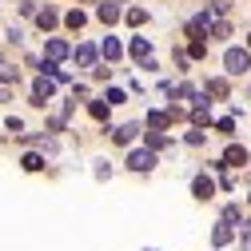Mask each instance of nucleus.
<instances>
[{
	"mask_svg": "<svg viewBox=\"0 0 251 251\" xmlns=\"http://www.w3.org/2000/svg\"><path fill=\"white\" fill-rule=\"evenodd\" d=\"M247 64H251V52H247V48H227V56H224V68H227L231 76L247 72Z\"/></svg>",
	"mask_w": 251,
	"mask_h": 251,
	"instance_id": "f257e3e1",
	"label": "nucleus"
},
{
	"mask_svg": "<svg viewBox=\"0 0 251 251\" xmlns=\"http://www.w3.org/2000/svg\"><path fill=\"white\" fill-rule=\"evenodd\" d=\"M52 92H56V80H52V76H36V84H32V104H48Z\"/></svg>",
	"mask_w": 251,
	"mask_h": 251,
	"instance_id": "f03ea898",
	"label": "nucleus"
},
{
	"mask_svg": "<svg viewBox=\"0 0 251 251\" xmlns=\"http://www.w3.org/2000/svg\"><path fill=\"white\" fill-rule=\"evenodd\" d=\"M128 168H132V172H151V168H155V155H151L148 148H136V151L128 155Z\"/></svg>",
	"mask_w": 251,
	"mask_h": 251,
	"instance_id": "7ed1b4c3",
	"label": "nucleus"
},
{
	"mask_svg": "<svg viewBox=\"0 0 251 251\" xmlns=\"http://www.w3.org/2000/svg\"><path fill=\"white\" fill-rule=\"evenodd\" d=\"M231 239H235L231 224H227V219H219V224H215V231H211V243H215V247H227Z\"/></svg>",
	"mask_w": 251,
	"mask_h": 251,
	"instance_id": "20e7f679",
	"label": "nucleus"
},
{
	"mask_svg": "<svg viewBox=\"0 0 251 251\" xmlns=\"http://www.w3.org/2000/svg\"><path fill=\"white\" fill-rule=\"evenodd\" d=\"M192 192H196V200H211V196H215V183H211V176H196Z\"/></svg>",
	"mask_w": 251,
	"mask_h": 251,
	"instance_id": "39448f33",
	"label": "nucleus"
},
{
	"mask_svg": "<svg viewBox=\"0 0 251 251\" xmlns=\"http://www.w3.org/2000/svg\"><path fill=\"white\" fill-rule=\"evenodd\" d=\"M192 124H196V128H207V124H211V112H207V100H203V96H196V112H192Z\"/></svg>",
	"mask_w": 251,
	"mask_h": 251,
	"instance_id": "423d86ee",
	"label": "nucleus"
},
{
	"mask_svg": "<svg viewBox=\"0 0 251 251\" xmlns=\"http://www.w3.org/2000/svg\"><path fill=\"white\" fill-rule=\"evenodd\" d=\"M56 20H60V16H56V8H40V12H36V28H40V32H52Z\"/></svg>",
	"mask_w": 251,
	"mask_h": 251,
	"instance_id": "0eeeda50",
	"label": "nucleus"
},
{
	"mask_svg": "<svg viewBox=\"0 0 251 251\" xmlns=\"http://www.w3.org/2000/svg\"><path fill=\"white\" fill-rule=\"evenodd\" d=\"M44 52H48V60H64V56H68V44L60 40V36H52V40L44 44Z\"/></svg>",
	"mask_w": 251,
	"mask_h": 251,
	"instance_id": "6e6552de",
	"label": "nucleus"
},
{
	"mask_svg": "<svg viewBox=\"0 0 251 251\" xmlns=\"http://www.w3.org/2000/svg\"><path fill=\"white\" fill-rule=\"evenodd\" d=\"M136 136H140L136 124H124V128H116V132H112V140H116V144H132Z\"/></svg>",
	"mask_w": 251,
	"mask_h": 251,
	"instance_id": "1a4fd4ad",
	"label": "nucleus"
},
{
	"mask_svg": "<svg viewBox=\"0 0 251 251\" xmlns=\"http://www.w3.org/2000/svg\"><path fill=\"white\" fill-rule=\"evenodd\" d=\"M168 124H172V116H168V112H148V128H151V132H164Z\"/></svg>",
	"mask_w": 251,
	"mask_h": 251,
	"instance_id": "9d476101",
	"label": "nucleus"
},
{
	"mask_svg": "<svg viewBox=\"0 0 251 251\" xmlns=\"http://www.w3.org/2000/svg\"><path fill=\"white\" fill-rule=\"evenodd\" d=\"M96 16H100V20H104V24H116V20H120V8H116V4H112V0H104V4H100V8H96Z\"/></svg>",
	"mask_w": 251,
	"mask_h": 251,
	"instance_id": "9b49d317",
	"label": "nucleus"
},
{
	"mask_svg": "<svg viewBox=\"0 0 251 251\" xmlns=\"http://www.w3.org/2000/svg\"><path fill=\"white\" fill-rule=\"evenodd\" d=\"M224 164H247V148H239V144H231V148L224 151Z\"/></svg>",
	"mask_w": 251,
	"mask_h": 251,
	"instance_id": "f8f14e48",
	"label": "nucleus"
},
{
	"mask_svg": "<svg viewBox=\"0 0 251 251\" xmlns=\"http://www.w3.org/2000/svg\"><path fill=\"white\" fill-rule=\"evenodd\" d=\"M76 60H80L84 68H92V64H96V48H92V44H80V48H76Z\"/></svg>",
	"mask_w": 251,
	"mask_h": 251,
	"instance_id": "ddd939ff",
	"label": "nucleus"
},
{
	"mask_svg": "<svg viewBox=\"0 0 251 251\" xmlns=\"http://www.w3.org/2000/svg\"><path fill=\"white\" fill-rule=\"evenodd\" d=\"M64 24H68V28H72V32H80V28H84V24H88V16H84V12H80V8H72V12H68V16H64Z\"/></svg>",
	"mask_w": 251,
	"mask_h": 251,
	"instance_id": "4468645a",
	"label": "nucleus"
},
{
	"mask_svg": "<svg viewBox=\"0 0 251 251\" xmlns=\"http://www.w3.org/2000/svg\"><path fill=\"white\" fill-rule=\"evenodd\" d=\"M100 52H104V60H120V52H124V48H120V40H112V36H108V40L100 44Z\"/></svg>",
	"mask_w": 251,
	"mask_h": 251,
	"instance_id": "2eb2a0df",
	"label": "nucleus"
},
{
	"mask_svg": "<svg viewBox=\"0 0 251 251\" xmlns=\"http://www.w3.org/2000/svg\"><path fill=\"white\" fill-rule=\"evenodd\" d=\"M132 56H136V60H148V56H151V44H148L144 36H136V40H132Z\"/></svg>",
	"mask_w": 251,
	"mask_h": 251,
	"instance_id": "dca6fc26",
	"label": "nucleus"
},
{
	"mask_svg": "<svg viewBox=\"0 0 251 251\" xmlns=\"http://www.w3.org/2000/svg\"><path fill=\"white\" fill-rule=\"evenodd\" d=\"M144 144H148V151H160V148H168V136H164V132H148Z\"/></svg>",
	"mask_w": 251,
	"mask_h": 251,
	"instance_id": "f3484780",
	"label": "nucleus"
},
{
	"mask_svg": "<svg viewBox=\"0 0 251 251\" xmlns=\"http://www.w3.org/2000/svg\"><path fill=\"white\" fill-rule=\"evenodd\" d=\"M108 108H112V104H104V100H92V104H88L92 120H108Z\"/></svg>",
	"mask_w": 251,
	"mask_h": 251,
	"instance_id": "a211bd4d",
	"label": "nucleus"
},
{
	"mask_svg": "<svg viewBox=\"0 0 251 251\" xmlns=\"http://www.w3.org/2000/svg\"><path fill=\"white\" fill-rule=\"evenodd\" d=\"M207 96H219V100H224V96H227V80H207Z\"/></svg>",
	"mask_w": 251,
	"mask_h": 251,
	"instance_id": "6ab92c4d",
	"label": "nucleus"
},
{
	"mask_svg": "<svg viewBox=\"0 0 251 251\" xmlns=\"http://www.w3.org/2000/svg\"><path fill=\"white\" fill-rule=\"evenodd\" d=\"M40 168H44V155L28 151V155H24V172H40Z\"/></svg>",
	"mask_w": 251,
	"mask_h": 251,
	"instance_id": "aec40b11",
	"label": "nucleus"
},
{
	"mask_svg": "<svg viewBox=\"0 0 251 251\" xmlns=\"http://www.w3.org/2000/svg\"><path fill=\"white\" fill-rule=\"evenodd\" d=\"M12 80H16V68L8 64L4 56H0V84H12Z\"/></svg>",
	"mask_w": 251,
	"mask_h": 251,
	"instance_id": "412c9836",
	"label": "nucleus"
},
{
	"mask_svg": "<svg viewBox=\"0 0 251 251\" xmlns=\"http://www.w3.org/2000/svg\"><path fill=\"white\" fill-rule=\"evenodd\" d=\"M203 52H207V44H203L200 36H192V44H187V56H196V60H200Z\"/></svg>",
	"mask_w": 251,
	"mask_h": 251,
	"instance_id": "4be33fe9",
	"label": "nucleus"
},
{
	"mask_svg": "<svg viewBox=\"0 0 251 251\" xmlns=\"http://www.w3.org/2000/svg\"><path fill=\"white\" fill-rule=\"evenodd\" d=\"M128 24H132V28L148 24V12H144V8H132V12H128Z\"/></svg>",
	"mask_w": 251,
	"mask_h": 251,
	"instance_id": "5701e85b",
	"label": "nucleus"
},
{
	"mask_svg": "<svg viewBox=\"0 0 251 251\" xmlns=\"http://www.w3.org/2000/svg\"><path fill=\"white\" fill-rule=\"evenodd\" d=\"M124 100H128V96H124L120 88H108V96H104V104H124Z\"/></svg>",
	"mask_w": 251,
	"mask_h": 251,
	"instance_id": "b1692460",
	"label": "nucleus"
},
{
	"mask_svg": "<svg viewBox=\"0 0 251 251\" xmlns=\"http://www.w3.org/2000/svg\"><path fill=\"white\" fill-rule=\"evenodd\" d=\"M224 219H227V224H239V207H235V203L224 207Z\"/></svg>",
	"mask_w": 251,
	"mask_h": 251,
	"instance_id": "393cba45",
	"label": "nucleus"
},
{
	"mask_svg": "<svg viewBox=\"0 0 251 251\" xmlns=\"http://www.w3.org/2000/svg\"><path fill=\"white\" fill-rule=\"evenodd\" d=\"M247 52H251V36H247Z\"/></svg>",
	"mask_w": 251,
	"mask_h": 251,
	"instance_id": "a878e982",
	"label": "nucleus"
}]
</instances>
